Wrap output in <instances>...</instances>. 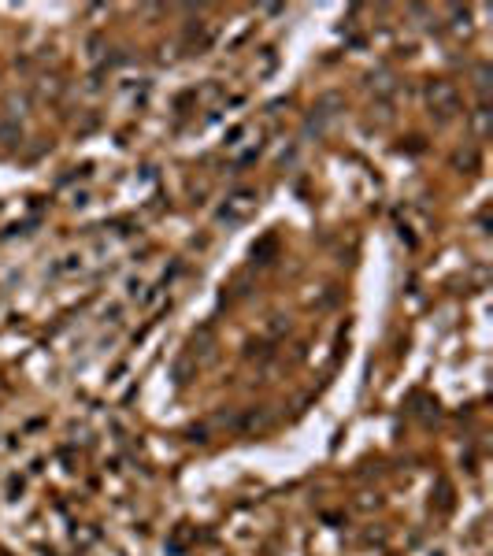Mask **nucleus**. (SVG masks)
I'll return each instance as SVG.
<instances>
[{
    "label": "nucleus",
    "mask_w": 493,
    "mask_h": 556,
    "mask_svg": "<svg viewBox=\"0 0 493 556\" xmlns=\"http://www.w3.org/2000/svg\"><path fill=\"white\" fill-rule=\"evenodd\" d=\"M252 200H256V193H237V197H230V219H241V215H249Z\"/></svg>",
    "instance_id": "obj_2"
},
{
    "label": "nucleus",
    "mask_w": 493,
    "mask_h": 556,
    "mask_svg": "<svg viewBox=\"0 0 493 556\" xmlns=\"http://www.w3.org/2000/svg\"><path fill=\"white\" fill-rule=\"evenodd\" d=\"M431 104H434V108H445V112H453V104H456L453 86H445V82H434V86H431Z\"/></svg>",
    "instance_id": "obj_1"
}]
</instances>
